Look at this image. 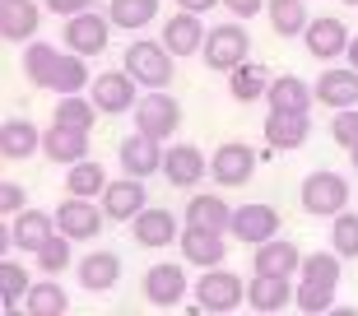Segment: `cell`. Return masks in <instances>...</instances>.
Returning a JSON list of instances; mask_svg holds the SVG:
<instances>
[{
	"instance_id": "1",
	"label": "cell",
	"mask_w": 358,
	"mask_h": 316,
	"mask_svg": "<svg viewBox=\"0 0 358 316\" xmlns=\"http://www.w3.org/2000/svg\"><path fill=\"white\" fill-rule=\"evenodd\" d=\"M126 70L135 75L140 89H168L177 75V56L168 52V42H154V38H135L126 47Z\"/></svg>"
},
{
	"instance_id": "2",
	"label": "cell",
	"mask_w": 358,
	"mask_h": 316,
	"mask_svg": "<svg viewBox=\"0 0 358 316\" xmlns=\"http://www.w3.org/2000/svg\"><path fill=\"white\" fill-rule=\"evenodd\" d=\"M298 205H303V214H312V219H335V214L349 205V182L331 168L307 172L303 186H298Z\"/></svg>"
},
{
	"instance_id": "3",
	"label": "cell",
	"mask_w": 358,
	"mask_h": 316,
	"mask_svg": "<svg viewBox=\"0 0 358 316\" xmlns=\"http://www.w3.org/2000/svg\"><path fill=\"white\" fill-rule=\"evenodd\" d=\"M200 61H205L214 75H228V70H238L242 61H252V38H247L242 19H228V24L210 28V38H205V52H200Z\"/></svg>"
},
{
	"instance_id": "4",
	"label": "cell",
	"mask_w": 358,
	"mask_h": 316,
	"mask_svg": "<svg viewBox=\"0 0 358 316\" xmlns=\"http://www.w3.org/2000/svg\"><path fill=\"white\" fill-rule=\"evenodd\" d=\"M135 131L154 135V140H173L182 131V103H177L173 93L163 89H145L140 93V103H135Z\"/></svg>"
},
{
	"instance_id": "5",
	"label": "cell",
	"mask_w": 358,
	"mask_h": 316,
	"mask_svg": "<svg viewBox=\"0 0 358 316\" xmlns=\"http://www.w3.org/2000/svg\"><path fill=\"white\" fill-rule=\"evenodd\" d=\"M247 303V279L233 275V270H219V265H210L205 275L196 279V307L200 312H238V307Z\"/></svg>"
},
{
	"instance_id": "6",
	"label": "cell",
	"mask_w": 358,
	"mask_h": 316,
	"mask_svg": "<svg viewBox=\"0 0 358 316\" xmlns=\"http://www.w3.org/2000/svg\"><path fill=\"white\" fill-rule=\"evenodd\" d=\"M89 98L98 103L103 117H126V112H135V103H140V84H135V75L126 66L121 70H103V75H93Z\"/></svg>"
},
{
	"instance_id": "7",
	"label": "cell",
	"mask_w": 358,
	"mask_h": 316,
	"mask_svg": "<svg viewBox=\"0 0 358 316\" xmlns=\"http://www.w3.org/2000/svg\"><path fill=\"white\" fill-rule=\"evenodd\" d=\"M107 38H112V19L98 14V10L75 14V19H66V28H61L66 52H80V56H103L107 52Z\"/></svg>"
},
{
	"instance_id": "8",
	"label": "cell",
	"mask_w": 358,
	"mask_h": 316,
	"mask_svg": "<svg viewBox=\"0 0 358 316\" xmlns=\"http://www.w3.org/2000/svg\"><path fill=\"white\" fill-rule=\"evenodd\" d=\"M256 172V149L242 145V140H224L210 158V177L219 182V191H233V186H247Z\"/></svg>"
},
{
	"instance_id": "9",
	"label": "cell",
	"mask_w": 358,
	"mask_h": 316,
	"mask_svg": "<svg viewBox=\"0 0 358 316\" xmlns=\"http://www.w3.org/2000/svg\"><path fill=\"white\" fill-rule=\"evenodd\" d=\"M103 224H107L103 200L93 205V200H84V196H66V205L56 210V228H61L70 242H93V237L103 233Z\"/></svg>"
},
{
	"instance_id": "10",
	"label": "cell",
	"mask_w": 358,
	"mask_h": 316,
	"mask_svg": "<svg viewBox=\"0 0 358 316\" xmlns=\"http://www.w3.org/2000/svg\"><path fill=\"white\" fill-rule=\"evenodd\" d=\"M303 42H307V56H312V61L331 66L335 56H345V52H349V28H345V19H335V14H321V19H312V24H307Z\"/></svg>"
},
{
	"instance_id": "11",
	"label": "cell",
	"mask_w": 358,
	"mask_h": 316,
	"mask_svg": "<svg viewBox=\"0 0 358 316\" xmlns=\"http://www.w3.org/2000/svg\"><path fill=\"white\" fill-rule=\"evenodd\" d=\"M149 307H177L186 298V265L177 261H163V265H149L145 270V284H140Z\"/></svg>"
},
{
	"instance_id": "12",
	"label": "cell",
	"mask_w": 358,
	"mask_h": 316,
	"mask_svg": "<svg viewBox=\"0 0 358 316\" xmlns=\"http://www.w3.org/2000/svg\"><path fill=\"white\" fill-rule=\"evenodd\" d=\"M98 200H103V210H107V219H112V224H131L135 214L149 205L145 177H131V172H126L121 182H107V191Z\"/></svg>"
},
{
	"instance_id": "13",
	"label": "cell",
	"mask_w": 358,
	"mask_h": 316,
	"mask_svg": "<svg viewBox=\"0 0 358 316\" xmlns=\"http://www.w3.org/2000/svg\"><path fill=\"white\" fill-rule=\"evenodd\" d=\"M163 140H154V135H145V131H135V135H126L121 140V149H117V163L131 177H154V172H163Z\"/></svg>"
},
{
	"instance_id": "14",
	"label": "cell",
	"mask_w": 358,
	"mask_h": 316,
	"mask_svg": "<svg viewBox=\"0 0 358 316\" xmlns=\"http://www.w3.org/2000/svg\"><path fill=\"white\" fill-rule=\"evenodd\" d=\"M131 237L140 247H177L182 224H177L173 210H159V205H145V210L131 219Z\"/></svg>"
},
{
	"instance_id": "15",
	"label": "cell",
	"mask_w": 358,
	"mask_h": 316,
	"mask_svg": "<svg viewBox=\"0 0 358 316\" xmlns=\"http://www.w3.org/2000/svg\"><path fill=\"white\" fill-rule=\"evenodd\" d=\"M163 177H168L177 191H191V186H200L210 177V158L200 154L196 145H168V154H163Z\"/></svg>"
},
{
	"instance_id": "16",
	"label": "cell",
	"mask_w": 358,
	"mask_h": 316,
	"mask_svg": "<svg viewBox=\"0 0 358 316\" xmlns=\"http://www.w3.org/2000/svg\"><path fill=\"white\" fill-rule=\"evenodd\" d=\"M228 233L238 237V242H252V247H261V242L279 237V210H275V205H238V210H233V224H228Z\"/></svg>"
},
{
	"instance_id": "17",
	"label": "cell",
	"mask_w": 358,
	"mask_h": 316,
	"mask_svg": "<svg viewBox=\"0 0 358 316\" xmlns=\"http://www.w3.org/2000/svg\"><path fill=\"white\" fill-rule=\"evenodd\" d=\"M205 38H210V28L191 10H177L173 19H163V42H168L173 56H200L205 52Z\"/></svg>"
},
{
	"instance_id": "18",
	"label": "cell",
	"mask_w": 358,
	"mask_h": 316,
	"mask_svg": "<svg viewBox=\"0 0 358 316\" xmlns=\"http://www.w3.org/2000/svg\"><path fill=\"white\" fill-rule=\"evenodd\" d=\"M312 140V112H275L270 107L266 117V145L289 154V149H303Z\"/></svg>"
},
{
	"instance_id": "19",
	"label": "cell",
	"mask_w": 358,
	"mask_h": 316,
	"mask_svg": "<svg viewBox=\"0 0 358 316\" xmlns=\"http://www.w3.org/2000/svg\"><path fill=\"white\" fill-rule=\"evenodd\" d=\"M312 89H317V103H326L331 112L358 107V70L354 66H326Z\"/></svg>"
},
{
	"instance_id": "20",
	"label": "cell",
	"mask_w": 358,
	"mask_h": 316,
	"mask_svg": "<svg viewBox=\"0 0 358 316\" xmlns=\"http://www.w3.org/2000/svg\"><path fill=\"white\" fill-rule=\"evenodd\" d=\"M177 247H182L186 265H196V270L224 265V256H228V242H224V233H214V228H191V224H186V233L177 237Z\"/></svg>"
},
{
	"instance_id": "21",
	"label": "cell",
	"mask_w": 358,
	"mask_h": 316,
	"mask_svg": "<svg viewBox=\"0 0 358 316\" xmlns=\"http://www.w3.org/2000/svg\"><path fill=\"white\" fill-rule=\"evenodd\" d=\"M42 154L52 158V163H61V168H75V163L89 158V131L52 121V131H42Z\"/></svg>"
},
{
	"instance_id": "22",
	"label": "cell",
	"mask_w": 358,
	"mask_h": 316,
	"mask_svg": "<svg viewBox=\"0 0 358 316\" xmlns=\"http://www.w3.org/2000/svg\"><path fill=\"white\" fill-rule=\"evenodd\" d=\"M75 279H80L84 293H112L121 284V256L117 251H89L75 265Z\"/></svg>"
},
{
	"instance_id": "23",
	"label": "cell",
	"mask_w": 358,
	"mask_h": 316,
	"mask_svg": "<svg viewBox=\"0 0 358 316\" xmlns=\"http://www.w3.org/2000/svg\"><path fill=\"white\" fill-rule=\"evenodd\" d=\"M42 28L38 0H0V38L10 42H33Z\"/></svg>"
},
{
	"instance_id": "24",
	"label": "cell",
	"mask_w": 358,
	"mask_h": 316,
	"mask_svg": "<svg viewBox=\"0 0 358 316\" xmlns=\"http://www.w3.org/2000/svg\"><path fill=\"white\" fill-rule=\"evenodd\" d=\"M56 233V214H42V210H19L10 219V247L28 251V256H38V247L47 237Z\"/></svg>"
},
{
	"instance_id": "25",
	"label": "cell",
	"mask_w": 358,
	"mask_h": 316,
	"mask_svg": "<svg viewBox=\"0 0 358 316\" xmlns=\"http://www.w3.org/2000/svg\"><path fill=\"white\" fill-rule=\"evenodd\" d=\"M247 307H252V312H284V307H293L289 275H256V279H247Z\"/></svg>"
},
{
	"instance_id": "26",
	"label": "cell",
	"mask_w": 358,
	"mask_h": 316,
	"mask_svg": "<svg viewBox=\"0 0 358 316\" xmlns=\"http://www.w3.org/2000/svg\"><path fill=\"white\" fill-rule=\"evenodd\" d=\"M56 75H61V52L52 42H24V79L33 89H56Z\"/></svg>"
},
{
	"instance_id": "27",
	"label": "cell",
	"mask_w": 358,
	"mask_h": 316,
	"mask_svg": "<svg viewBox=\"0 0 358 316\" xmlns=\"http://www.w3.org/2000/svg\"><path fill=\"white\" fill-rule=\"evenodd\" d=\"M252 265L256 275H298L303 270V256H298V247L293 242H284V237H270V242H261V247L252 251Z\"/></svg>"
},
{
	"instance_id": "28",
	"label": "cell",
	"mask_w": 358,
	"mask_h": 316,
	"mask_svg": "<svg viewBox=\"0 0 358 316\" xmlns=\"http://www.w3.org/2000/svg\"><path fill=\"white\" fill-rule=\"evenodd\" d=\"M266 103L275 107V112H312L317 89H312L307 79H298V75H275V79H270Z\"/></svg>"
},
{
	"instance_id": "29",
	"label": "cell",
	"mask_w": 358,
	"mask_h": 316,
	"mask_svg": "<svg viewBox=\"0 0 358 316\" xmlns=\"http://www.w3.org/2000/svg\"><path fill=\"white\" fill-rule=\"evenodd\" d=\"M38 149H42V131L28 117H10L5 126H0V158L19 163V158L38 154Z\"/></svg>"
},
{
	"instance_id": "30",
	"label": "cell",
	"mask_w": 358,
	"mask_h": 316,
	"mask_svg": "<svg viewBox=\"0 0 358 316\" xmlns=\"http://www.w3.org/2000/svg\"><path fill=\"white\" fill-rule=\"evenodd\" d=\"M270 70H266V61H242L238 70H228V93L238 98V103H261L270 93Z\"/></svg>"
},
{
	"instance_id": "31",
	"label": "cell",
	"mask_w": 358,
	"mask_h": 316,
	"mask_svg": "<svg viewBox=\"0 0 358 316\" xmlns=\"http://www.w3.org/2000/svg\"><path fill=\"white\" fill-rule=\"evenodd\" d=\"M186 224H191V228H214V233H228V224H233V210L224 205V196L200 191V196L186 200Z\"/></svg>"
},
{
	"instance_id": "32",
	"label": "cell",
	"mask_w": 358,
	"mask_h": 316,
	"mask_svg": "<svg viewBox=\"0 0 358 316\" xmlns=\"http://www.w3.org/2000/svg\"><path fill=\"white\" fill-rule=\"evenodd\" d=\"M66 307H70V293L61 289L52 275L33 279V289H28V298H24V312L28 316H66Z\"/></svg>"
},
{
	"instance_id": "33",
	"label": "cell",
	"mask_w": 358,
	"mask_h": 316,
	"mask_svg": "<svg viewBox=\"0 0 358 316\" xmlns=\"http://www.w3.org/2000/svg\"><path fill=\"white\" fill-rule=\"evenodd\" d=\"M103 117L98 112V103L93 98H84V93H61L52 107V121H61V126H75V131H93V121Z\"/></svg>"
},
{
	"instance_id": "34",
	"label": "cell",
	"mask_w": 358,
	"mask_h": 316,
	"mask_svg": "<svg viewBox=\"0 0 358 316\" xmlns=\"http://www.w3.org/2000/svg\"><path fill=\"white\" fill-rule=\"evenodd\" d=\"M266 14H270V28H275L279 38H298V33H307V24H312V14H307L303 0H266Z\"/></svg>"
},
{
	"instance_id": "35",
	"label": "cell",
	"mask_w": 358,
	"mask_h": 316,
	"mask_svg": "<svg viewBox=\"0 0 358 316\" xmlns=\"http://www.w3.org/2000/svg\"><path fill=\"white\" fill-rule=\"evenodd\" d=\"M103 191H107V172H103V163H93V158H84V163L66 168V196L98 200Z\"/></svg>"
},
{
	"instance_id": "36",
	"label": "cell",
	"mask_w": 358,
	"mask_h": 316,
	"mask_svg": "<svg viewBox=\"0 0 358 316\" xmlns=\"http://www.w3.org/2000/svg\"><path fill=\"white\" fill-rule=\"evenodd\" d=\"M107 19H112V28L140 33L149 19H159V0H112L107 5Z\"/></svg>"
},
{
	"instance_id": "37",
	"label": "cell",
	"mask_w": 358,
	"mask_h": 316,
	"mask_svg": "<svg viewBox=\"0 0 358 316\" xmlns=\"http://www.w3.org/2000/svg\"><path fill=\"white\" fill-rule=\"evenodd\" d=\"M33 289V275H28L19 261H0V298H5V312H19Z\"/></svg>"
},
{
	"instance_id": "38",
	"label": "cell",
	"mask_w": 358,
	"mask_h": 316,
	"mask_svg": "<svg viewBox=\"0 0 358 316\" xmlns=\"http://www.w3.org/2000/svg\"><path fill=\"white\" fill-rule=\"evenodd\" d=\"M303 279H317V284H340V275H345V256L335 247H326V251H312V256H303V270H298Z\"/></svg>"
},
{
	"instance_id": "39",
	"label": "cell",
	"mask_w": 358,
	"mask_h": 316,
	"mask_svg": "<svg viewBox=\"0 0 358 316\" xmlns=\"http://www.w3.org/2000/svg\"><path fill=\"white\" fill-rule=\"evenodd\" d=\"M84 89H93L89 56H80V52L61 56V75H56V89L52 93H84Z\"/></svg>"
},
{
	"instance_id": "40",
	"label": "cell",
	"mask_w": 358,
	"mask_h": 316,
	"mask_svg": "<svg viewBox=\"0 0 358 316\" xmlns=\"http://www.w3.org/2000/svg\"><path fill=\"white\" fill-rule=\"evenodd\" d=\"M293 303H298V312L321 316V312H331V307H335V289H331V284H317V279H298Z\"/></svg>"
},
{
	"instance_id": "41",
	"label": "cell",
	"mask_w": 358,
	"mask_h": 316,
	"mask_svg": "<svg viewBox=\"0 0 358 316\" xmlns=\"http://www.w3.org/2000/svg\"><path fill=\"white\" fill-rule=\"evenodd\" d=\"M38 270L42 275H61V270H70V237L61 233V228L38 247Z\"/></svg>"
},
{
	"instance_id": "42",
	"label": "cell",
	"mask_w": 358,
	"mask_h": 316,
	"mask_svg": "<svg viewBox=\"0 0 358 316\" xmlns=\"http://www.w3.org/2000/svg\"><path fill=\"white\" fill-rule=\"evenodd\" d=\"M331 247L345 256V261H354L358 256V214H349V210H340L331 219Z\"/></svg>"
},
{
	"instance_id": "43",
	"label": "cell",
	"mask_w": 358,
	"mask_h": 316,
	"mask_svg": "<svg viewBox=\"0 0 358 316\" xmlns=\"http://www.w3.org/2000/svg\"><path fill=\"white\" fill-rule=\"evenodd\" d=\"M331 140H335L340 149H358V107L331 112Z\"/></svg>"
},
{
	"instance_id": "44",
	"label": "cell",
	"mask_w": 358,
	"mask_h": 316,
	"mask_svg": "<svg viewBox=\"0 0 358 316\" xmlns=\"http://www.w3.org/2000/svg\"><path fill=\"white\" fill-rule=\"evenodd\" d=\"M0 210L10 214V219L19 210H28V196H24V186H19V182H0Z\"/></svg>"
},
{
	"instance_id": "45",
	"label": "cell",
	"mask_w": 358,
	"mask_h": 316,
	"mask_svg": "<svg viewBox=\"0 0 358 316\" xmlns=\"http://www.w3.org/2000/svg\"><path fill=\"white\" fill-rule=\"evenodd\" d=\"M42 10L56 14V19H75V14L93 10V0H42Z\"/></svg>"
},
{
	"instance_id": "46",
	"label": "cell",
	"mask_w": 358,
	"mask_h": 316,
	"mask_svg": "<svg viewBox=\"0 0 358 316\" xmlns=\"http://www.w3.org/2000/svg\"><path fill=\"white\" fill-rule=\"evenodd\" d=\"M261 5H266V0H224V10L233 14V19H256Z\"/></svg>"
},
{
	"instance_id": "47",
	"label": "cell",
	"mask_w": 358,
	"mask_h": 316,
	"mask_svg": "<svg viewBox=\"0 0 358 316\" xmlns=\"http://www.w3.org/2000/svg\"><path fill=\"white\" fill-rule=\"evenodd\" d=\"M214 5H224V0H177V10H191V14H210Z\"/></svg>"
},
{
	"instance_id": "48",
	"label": "cell",
	"mask_w": 358,
	"mask_h": 316,
	"mask_svg": "<svg viewBox=\"0 0 358 316\" xmlns=\"http://www.w3.org/2000/svg\"><path fill=\"white\" fill-rule=\"evenodd\" d=\"M345 61H349V66L358 70V38H349V52H345Z\"/></svg>"
},
{
	"instance_id": "49",
	"label": "cell",
	"mask_w": 358,
	"mask_h": 316,
	"mask_svg": "<svg viewBox=\"0 0 358 316\" xmlns=\"http://www.w3.org/2000/svg\"><path fill=\"white\" fill-rule=\"evenodd\" d=\"M349 158H354V172H358V149H349Z\"/></svg>"
},
{
	"instance_id": "50",
	"label": "cell",
	"mask_w": 358,
	"mask_h": 316,
	"mask_svg": "<svg viewBox=\"0 0 358 316\" xmlns=\"http://www.w3.org/2000/svg\"><path fill=\"white\" fill-rule=\"evenodd\" d=\"M340 5H354V10H358V0H340Z\"/></svg>"
}]
</instances>
